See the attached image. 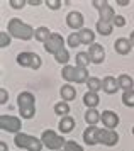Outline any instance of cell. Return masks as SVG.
Wrapping results in <instances>:
<instances>
[{
  "label": "cell",
  "instance_id": "obj_1",
  "mask_svg": "<svg viewBox=\"0 0 134 151\" xmlns=\"http://www.w3.org/2000/svg\"><path fill=\"white\" fill-rule=\"evenodd\" d=\"M7 31H9V34L14 36V37H17V39H24V41H27V39H31L36 32L32 31V27L31 26H27V24H24V22L20 21V19H12V21L9 22V26H7Z\"/></svg>",
  "mask_w": 134,
  "mask_h": 151
},
{
  "label": "cell",
  "instance_id": "obj_2",
  "mask_svg": "<svg viewBox=\"0 0 134 151\" xmlns=\"http://www.w3.org/2000/svg\"><path fill=\"white\" fill-rule=\"evenodd\" d=\"M17 104L20 109V116L24 119H32L36 114V107H34V95L29 92H22L17 97Z\"/></svg>",
  "mask_w": 134,
  "mask_h": 151
},
{
  "label": "cell",
  "instance_id": "obj_3",
  "mask_svg": "<svg viewBox=\"0 0 134 151\" xmlns=\"http://www.w3.org/2000/svg\"><path fill=\"white\" fill-rule=\"evenodd\" d=\"M41 141H43V144H44L46 148H49V150H61L63 144H66V141H65L63 137L58 136V134H56L54 131H51V129L43 132Z\"/></svg>",
  "mask_w": 134,
  "mask_h": 151
},
{
  "label": "cell",
  "instance_id": "obj_4",
  "mask_svg": "<svg viewBox=\"0 0 134 151\" xmlns=\"http://www.w3.org/2000/svg\"><path fill=\"white\" fill-rule=\"evenodd\" d=\"M17 63L20 66H29V68L37 70L41 66V58L36 53H20L17 56Z\"/></svg>",
  "mask_w": 134,
  "mask_h": 151
},
{
  "label": "cell",
  "instance_id": "obj_5",
  "mask_svg": "<svg viewBox=\"0 0 134 151\" xmlns=\"http://www.w3.org/2000/svg\"><path fill=\"white\" fill-rule=\"evenodd\" d=\"M119 141V136L117 132L112 129H99V134H97V143H102L105 146H114Z\"/></svg>",
  "mask_w": 134,
  "mask_h": 151
},
{
  "label": "cell",
  "instance_id": "obj_6",
  "mask_svg": "<svg viewBox=\"0 0 134 151\" xmlns=\"http://www.w3.org/2000/svg\"><path fill=\"white\" fill-rule=\"evenodd\" d=\"M44 49H46L48 53H53V55H56V53H60L63 48V37H61L60 34H51L49 36V39H48L46 42H44Z\"/></svg>",
  "mask_w": 134,
  "mask_h": 151
},
{
  "label": "cell",
  "instance_id": "obj_7",
  "mask_svg": "<svg viewBox=\"0 0 134 151\" xmlns=\"http://www.w3.org/2000/svg\"><path fill=\"white\" fill-rule=\"evenodd\" d=\"M94 4V7H97L99 10H100V21L104 22H110V21H114V10H112V7L109 5L107 2H99V0H94L92 2Z\"/></svg>",
  "mask_w": 134,
  "mask_h": 151
},
{
  "label": "cell",
  "instance_id": "obj_8",
  "mask_svg": "<svg viewBox=\"0 0 134 151\" xmlns=\"http://www.w3.org/2000/svg\"><path fill=\"white\" fill-rule=\"evenodd\" d=\"M0 126L4 131H9V132H17L19 134L20 129V121L14 116H2L0 117Z\"/></svg>",
  "mask_w": 134,
  "mask_h": 151
},
{
  "label": "cell",
  "instance_id": "obj_9",
  "mask_svg": "<svg viewBox=\"0 0 134 151\" xmlns=\"http://www.w3.org/2000/svg\"><path fill=\"white\" fill-rule=\"evenodd\" d=\"M100 121H102V124H104L107 129L114 131V127L119 124V117H117V114H115V112H112V110H105V112H102Z\"/></svg>",
  "mask_w": 134,
  "mask_h": 151
},
{
  "label": "cell",
  "instance_id": "obj_10",
  "mask_svg": "<svg viewBox=\"0 0 134 151\" xmlns=\"http://www.w3.org/2000/svg\"><path fill=\"white\" fill-rule=\"evenodd\" d=\"M88 56H90V61L92 63H102L105 58V51L100 44H92L88 49Z\"/></svg>",
  "mask_w": 134,
  "mask_h": 151
},
{
  "label": "cell",
  "instance_id": "obj_11",
  "mask_svg": "<svg viewBox=\"0 0 134 151\" xmlns=\"http://www.w3.org/2000/svg\"><path fill=\"white\" fill-rule=\"evenodd\" d=\"M66 24L68 27L71 29H83V15L80 14V12H70L66 17Z\"/></svg>",
  "mask_w": 134,
  "mask_h": 151
},
{
  "label": "cell",
  "instance_id": "obj_12",
  "mask_svg": "<svg viewBox=\"0 0 134 151\" xmlns=\"http://www.w3.org/2000/svg\"><path fill=\"white\" fill-rule=\"evenodd\" d=\"M102 88H104L105 93H115L117 88H121V87H119V82L115 80L114 76H105L104 82H102Z\"/></svg>",
  "mask_w": 134,
  "mask_h": 151
},
{
  "label": "cell",
  "instance_id": "obj_13",
  "mask_svg": "<svg viewBox=\"0 0 134 151\" xmlns=\"http://www.w3.org/2000/svg\"><path fill=\"white\" fill-rule=\"evenodd\" d=\"M131 41L126 39V37H119L117 41L114 42V49L119 53V55H128L129 51H131Z\"/></svg>",
  "mask_w": 134,
  "mask_h": 151
},
{
  "label": "cell",
  "instance_id": "obj_14",
  "mask_svg": "<svg viewBox=\"0 0 134 151\" xmlns=\"http://www.w3.org/2000/svg\"><path fill=\"white\" fill-rule=\"evenodd\" d=\"M97 134H99V127H95V126H90L88 129H85L83 132V141L90 146H94L97 144Z\"/></svg>",
  "mask_w": 134,
  "mask_h": 151
},
{
  "label": "cell",
  "instance_id": "obj_15",
  "mask_svg": "<svg viewBox=\"0 0 134 151\" xmlns=\"http://www.w3.org/2000/svg\"><path fill=\"white\" fill-rule=\"evenodd\" d=\"M83 102H85V105H87L88 109H95L99 105V102H100V99H99V95L95 92L88 90L87 93H85V97H83Z\"/></svg>",
  "mask_w": 134,
  "mask_h": 151
},
{
  "label": "cell",
  "instance_id": "obj_16",
  "mask_svg": "<svg viewBox=\"0 0 134 151\" xmlns=\"http://www.w3.org/2000/svg\"><path fill=\"white\" fill-rule=\"evenodd\" d=\"M60 93H61L65 102H70V100H73L75 97H76V90L73 88V85H63L60 90Z\"/></svg>",
  "mask_w": 134,
  "mask_h": 151
},
{
  "label": "cell",
  "instance_id": "obj_17",
  "mask_svg": "<svg viewBox=\"0 0 134 151\" xmlns=\"http://www.w3.org/2000/svg\"><path fill=\"white\" fill-rule=\"evenodd\" d=\"M73 127H75L73 117L66 116V117H63V119L60 121V131L63 132V134H66V132H71V131H73Z\"/></svg>",
  "mask_w": 134,
  "mask_h": 151
},
{
  "label": "cell",
  "instance_id": "obj_18",
  "mask_svg": "<svg viewBox=\"0 0 134 151\" xmlns=\"http://www.w3.org/2000/svg\"><path fill=\"white\" fill-rule=\"evenodd\" d=\"M78 36H80V39H81V44H88V46L94 44V39H95L94 31H90V29H81V31H78Z\"/></svg>",
  "mask_w": 134,
  "mask_h": 151
},
{
  "label": "cell",
  "instance_id": "obj_19",
  "mask_svg": "<svg viewBox=\"0 0 134 151\" xmlns=\"http://www.w3.org/2000/svg\"><path fill=\"white\" fill-rule=\"evenodd\" d=\"M61 76L66 80V82H76V66H65L61 71Z\"/></svg>",
  "mask_w": 134,
  "mask_h": 151
},
{
  "label": "cell",
  "instance_id": "obj_20",
  "mask_svg": "<svg viewBox=\"0 0 134 151\" xmlns=\"http://www.w3.org/2000/svg\"><path fill=\"white\" fill-rule=\"evenodd\" d=\"M85 121H87L90 126H95V124L100 121V116H99V112L95 109H88L87 112H85Z\"/></svg>",
  "mask_w": 134,
  "mask_h": 151
},
{
  "label": "cell",
  "instance_id": "obj_21",
  "mask_svg": "<svg viewBox=\"0 0 134 151\" xmlns=\"http://www.w3.org/2000/svg\"><path fill=\"white\" fill-rule=\"evenodd\" d=\"M29 139H31V136H27V134H24V132H19V134H15V137H14V143H15V146H19V148H26L27 150Z\"/></svg>",
  "mask_w": 134,
  "mask_h": 151
},
{
  "label": "cell",
  "instance_id": "obj_22",
  "mask_svg": "<svg viewBox=\"0 0 134 151\" xmlns=\"http://www.w3.org/2000/svg\"><path fill=\"white\" fill-rule=\"evenodd\" d=\"M117 82H119V87L124 88V92H126V90H133L134 83H133V78H131L129 75H121L119 78H117Z\"/></svg>",
  "mask_w": 134,
  "mask_h": 151
},
{
  "label": "cell",
  "instance_id": "obj_23",
  "mask_svg": "<svg viewBox=\"0 0 134 151\" xmlns=\"http://www.w3.org/2000/svg\"><path fill=\"white\" fill-rule=\"evenodd\" d=\"M97 31H99L102 36H109L110 32H112V24H110V22L99 21L97 22Z\"/></svg>",
  "mask_w": 134,
  "mask_h": 151
},
{
  "label": "cell",
  "instance_id": "obj_24",
  "mask_svg": "<svg viewBox=\"0 0 134 151\" xmlns=\"http://www.w3.org/2000/svg\"><path fill=\"white\" fill-rule=\"evenodd\" d=\"M36 39L41 42H46L48 39H49V36H51V32H49V29L48 27H39V29H36Z\"/></svg>",
  "mask_w": 134,
  "mask_h": 151
},
{
  "label": "cell",
  "instance_id": "obj_25",
  "mask_svg": "<svg viewBox=\"0 0 134 151\" xmlns=\"http://www.w3.org/2000/svg\"><path fill=\"white\" fill-rule=\"evenodd\" d=\"M54 112H56L58 116H61V117H66L68 112H70V105H68L66 102H58L56 105H54Z\"/></svg>",
  "mask_w": 134,
  "mask_h": 151
},
{
  "label": "cell",
  "instance_id": "obj_26",
  "mask_svg": "<svg viewBox=\"0 0 134 151\" xmlns=\"http://www.w3.org/2000/svg\"><path fill=\"white\" fill-rule=\"evenodd\" d=\"M88 63H90V56H88V53H78V55H76V66H80V68H87Z\"/></svg>",
  "mask_w": 134,
  "mask_h": 151
},
{
  "label": "cell",
  "instance_id": "obj_27",
  "mask_svg": "<svg viewBox=\"0 0 134 151\" xmlns=\"http://www.w3.org/2000/svg\"><path fill=\"white\" fill-rule=\"evenodd\" d=\"M122 102H124V105H128V107H134V88L124 92V95H122Z\"/></svg>",
  "mask_w": 134,
  "mask_h": 151
},
{
  "label": "cell",
  "instance_id": "obj_28",
  "mask_svg": "<svg viewBox=\"0 0 134 151\" xmlns=\"http://www.w3.org/2000/svg\"><path fill=\"white\" fill-rule=\"evenodd\" d=\"M87 85H88V90H90V92H95V93H97V92L102 88V80H99V78H88Z\"/></svg>",
  "mask_w": 134,
  "mask_h": 151
},
{
  "label": "cell",
  "instance_id": "obj_29",
  "mask_svg": "<svg viewBox=\"0 0 134 151\" xmlns=\"http://www.w3.org/2000/svg\"><path fill=\"white\" fill-rule=\"evenodd\" d=\"M85 82H88L87 68H80V66H76V83H85Z\"/></svg>",
  "mask_w": 134,
  "mask_h": 151
},
{
  "label": "cell",
  "instance_id": "obj_30",
  "mask_svg": "<svg viewBox=\"0 0 134 151\" xmlns=\"http://www.w3.org/2000/svg\"><path fill=\"white\" fill-rule=\"evenodd\" d=\"M41 148H43V141L31 136V139H29V144H27V150H29V151H41Z\"/></svg>",
  "mask_w": 134,
  "mask_h": 151
},
{
  "label": "cell",
  "instance_id": "obj_31",
  "mask_svg": "<svg viewBox=\"0 0 134 151\" xmlns=\"http://www.w3.org/2000/svg\"><path fill=\"white\" fill-rule=\"evenodd\" d=\"M80 44H81V39H80V36L76 34V32H73V34L68 36V46L76 48V46H80Z\"/></svg>",
  "mask_w": 134,
  "mask_h": 151
},
{
  "label": "cell",
  "instance_id": "obj_32",
  "mask_svg": "<svg viewBox=\"0 0 134 151\" xmlns=\"http://www.w3.org/2000/svg\"><path fill=\"white\" fill-rule=\"evenodd\" d=\"M56 61L58 63H68V60H70V55H68L66 49H61L60 53H56Z\"/></svg>",
  "mask_w": 134,
  "mask_h": 151
},
{
  "label": "cell",
  "instance_id": "obj_33",
  "mask_svg": "<svg viewBox=\"0 0 134 151\" xmlns=\"http://www.w3.org/2000/svg\"><path fill=\"white\" fill-rule=\"evenodd\" d=\"M65 151H83V148H81L80 144H76L75 141H66V144H65Z\"/></svg>",
  "mask_w": 134,
  "mask_h": 151
},
{
  "label": "cell",
  "instance_id": "obj_34",
  "mask_svg": "<svg viewBox=\"0 0 134 151\" xmlns=\"http://www.w3.org/2000/svg\"><path fill=\"white\" fill-rule=\"evenodd\" d=\"M9 44H10V34H9V32H2V34H0V46L5 48Z\"/></svg>",
  "mask_w": 134,
  "mask_h": 151
},
{
  "label": "cell",
  "instance_id": "obj_35",
  "mask_svg": "<svg viewBox=\"0 0 134 151\" xmlns=\"http://www.w3.org/2000/svg\"><path fill=\"white\" fill-rule=\"evenodd\" d=\"M112 24L117 26V27H124V26H126V19H124L122 15H115L114 21H112Z\"/></svg>",
  "mask_w": 134,
  "mask_h": 151
},
{
  "label": "cell",
  "instance_id": "obj_36",
  "mask_svg": "<svg viewBox=\"0 0 134 151\" xmlns=\"http://www.w3.org/2000/svg\"><path fill=\"white\" fill-rule=\"evenodd\" d=\"M61 4H63V2H60V0H48L46 2V5L49 9H53V10H58V9L61 7Z\"/></svg>",
  "mask_w": 134,
  "mask_h": 151
},
{
  "label": "cell",
  "instance_id": "obj_37",
  "mask_svg": "<svg viewBox=\"0 0 134 151\" xmlns=\"http://www.w3.org/2000/svg\"><path fill=\"white\" fill-rule=\"evenodd\" d=\"M9 4H10V7H12V9H22L27 2H22V0H10Z\"/></svg>",
  "mask_w": 134,
  "mask_h": 151
},
{
  "label": "cell",
  "instance_id": "obj_38",
  "mask_svg": "<svg viewBox=\"0 0 134 151\" xmlns=\"http://www.w3.org/2000/svg\"><path fill=\"white\" fill-rule=\"evenodd\" d=\"M0 102H2V104H5V102H7V92H5L4 88L0 90Z\"/></svg>",
  "mask_w": 134,
  "mask_h": 151
},
{
  "label": "cell",
  "instance_id": "obj_39",
  "mask_svg": "<svg viewBox=\"0 0 134 151\" xmlns=\"http://www.w3.org/2000/svg\"><path fill=\"white\" fill-rule=\"evenodd\" d=\"M117 4H119V5H122V7H124V5H128V4H129V0H117Z\"/></svg>",
  "mask_w": 134,
  "mask_h": 151
},
{
  "label": "cell",
  "instance_id": "obj_40",
  "mask_svg": "<svg viewBox=\"0 0 134 151\" xmlns=\"http://www.w3.org/2000/svg\"><path fill=\"white\" fill-rule=\"evenodd\" d=\"M27 4H31V5H39L41 2L39 0H31V2H27Z\"/></svg>",
  "mask_w": 134,
  "mask_h": 151
},
{
  "label": "cell",
  "instance_id": "obj_41",
  "mask_svg": "<svg viewBox=\"0 0 134 151\" xmlns=\"http://www.w3.org/2000/svg\"><path fill=\"white\" fill-rule=\"evenodd\" d=\"M0 151H7V144L5 143H0Z\"/></svg>",
  "mask_w": 134,
  "mask_h": 151
},
{
  "label": "cell",
  "instance_id": "obj_42",
  "mask_svg": "<svg viewBox=\"0 0 134 151\" xmlns=\"http://www.w3.org/2000/svg\"><path fill=\"white\" fill-rule=\"evenodd\" d=\"M129 41H131V44L134 46V31H133V34H131V39H129Z\"/></svg>",
  "mask_w": 134,
  "mask_h": 151
},
{
  "label": "cell",
  "instance_id": "obj_43",
  "mask_svg": "<svg viewBox=\"0 0 134 151\" xmlns=\"http://www.w3.org/2000/svg\"><path fill=\"white\" fill-rule=\"evenodd\" d=\"M133 134H134V127H133Z\"/></svg>",
  "mask_w": 134,
  "mask_h": 151
},
{
  "label": "cell",
  "instance_id": "obj_44",
  "mask_svg": "<svg viewBox=\"0 0 134 151\" xmlns=\"http://www.w3.org/2000/svg\"><path fill=\"white\" fill-rule=\"evenodd\" d=\"M60 151H65V150H60Z\"/></svg>",
  "mask_w": 134,
  "mask_h": 151
}]
</instances>
